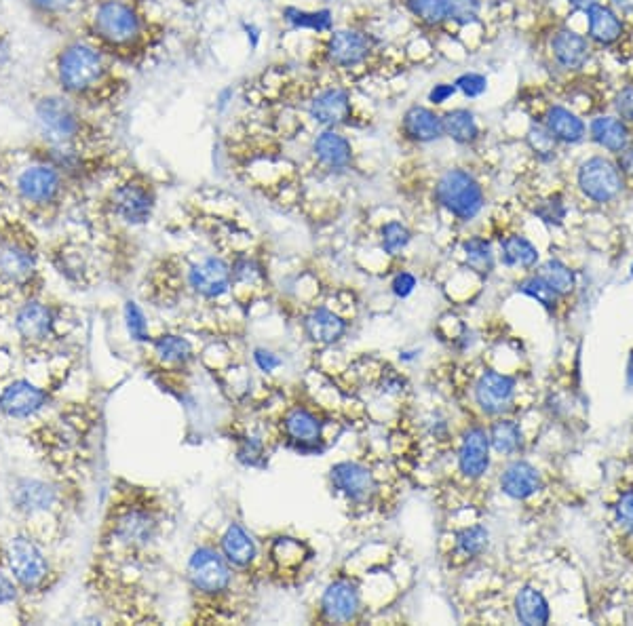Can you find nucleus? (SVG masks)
I'll use <instances>...</instances> for the list:
<instances>
[{
  "label": "nucleus",
  "mask_w": 633,
  "mask_h": 626,
  "mask_svg": "<svg viewBox=\"0 0 633 626\" xmlns=\"http://www.w3.org/2000/svg\"><path fill=\"white\" fill-rule=\"evenodd\" d=\"M617 167L623 175L633 180V146H627L623 152H619V161Z\"/></svg>",
  "instance_id": "obj_57"
},
{
  "label": "nucleus",
  "mask_w": 633,
  "mask_h": 626,
  "mask_svg": "<svg viewBox=\"0 0 633 626\" xmlns=\"http://www.w3.org/2000/svg\"><path fill=\"white\" fill-rule=\"evenodd\" d=\"M520 291L524 293V296H528V298L539 302V304H541L543 308H547V310H555V306H558L560 293L555 291L541 275L526 279V281L520 285Z\"/></svg>",
  "instance_id": "obj_45"
},
{
  "label": "nucleus",
  "mask_w": 633,
  "mask_h": 626,
  "mask_svg": "<svg viewBox=\"0 0 633 626\" xmlns=\"http://www.w3.org/2000/svg\"><path fill=\"white\" fill-rule=\"evenodd\" d=\"M410 241H412V232L408 230L404 222L391 220L387 224H382L380 245L382 249H385V253H389V256H399V253L408 247Z\"/></svg>",
  "instance_id": "obj_43"
},
{
  "label": "nucleus",
  "mask_w": 633,
  "mask_h": 626,
  "mask_svg": "<svg viewBox=\"0 0 633 626\" xmlns=\"http://www.w3.org/2000/svg\"><path fill=\"white\" fill-rule=\"evenodd\" d=\"M456 95V87L454 83H437L429 89L427 93V102L431 106H444L446 102H450L452 97Z\"/></svg>",
  "instance_id": "obj_54"
},
{
  "label": "nucleus",
  "mask_w": 633,
  "mask_h": 626,
  "mask_svg": "<svg viewBox=\"0 0 633 626\" xmlns=\"http://www.w3.org/2000/svg\"><path fill=\"white\" fill-rule=\"evenodd\" d=\"M184 285L199 300L218 302L233 289V270L224 258L209 256L186 268Z\"/></svg>",
  "instance_id": "obj_15"
},
{
  "label": "nucleus",
  "mask_w": 633,
  "mask_h": 626,
  "mask_svg": "<svg viewBox=\"0 0 633 626\" xmlns=\"http://www.w3.org/2000/svg\"><path fill=\"white\" fill-rule=\"evenodd\" d=\"M306 114L321 129H340L355 123L351 91L344 85H321L306 95Z\"/></svg>",
  "instance_id": "obj_14"
},
{
  "label": "nucleus",
  "mask_w": 633,
  "mask_h": 626,
  "mask_svg": "<svg viewBox=\"0 0 633 626\" xmlns=\"http://www.w3.org/2000/svg\"><path fill=\"white\" fill-rule=\"evenodd\" d=\"M444 5L448 22H454L458 26H469L479 19L482 0H444Z\"/></svg>",
  "instance_id": "obj_46"
},
{
  "label": "nucleus",
  "mask_w": 633,
  "mask_h": 626,
  "mask_svg": "<svg viewBox=\"0 0 633 626\" xmlns=\"http://www.w3.org/2000/svg\"><path fill=\"white\" fill-rule=\"evenodd\" d=\"M89 41L112 60H138L152 45L148 17L136 0H100L89 17Z\"/></svg>",
  "instance_id": "obj_4"
},
{
  "label": "nucleus",
  "mask_w": 633,
  "mask_h": 626,
  "mask_svg": "<svg viewBox=\"0 0 633 626\" xmlns=\"http://www.w3.org/2000/svg\"><path fill=\"white\" fill-rule=\"evenodd\" d=\"M66 182V175L60 169L51 163L38 161L17 175L15 190L24 205H30L32 209H47L62 203Z\"/></svg>",
  "instance_id": "obj_13"
},
{
  "label": "nucleus",
  "mask_w": 633,
  "mask_h": 626,
  "mask_svg": "<svg viewBox=\"0 0 633 626\" xmlns=\"http://www.w3.org/2000/svg\"><path fill=\"white\" fill-rule=\"evenodd\" d=\"M612 7L619 9L621 13H633V0H610Z\"/></svg>",
  "instance_id": "obj_59"
},
{
  "label": "nucleus",
  "mask_w": 633,
  "mask_h": 626,
  "mask_svg": "<svg viewBox=\"0 0 633 626\" xmlns=\"http://www.w3.org/2000/svg\"><path fill=\"white\" fill-rule=\"evenodd\" d=\"M615 110L621 121L633 125V87H625L615 97Z\"/></svg>",
  "instance_id": "obj_53"
},
{
  "label": "nucleus",
  "mask_w": 633,
  "mask_h": 626,
  "mask_svg": "<svg viewBox=\"0 0 633 626\" xmlns=\"http://www.w3.org/2000/svg\"><path fill=\"white\" fill-rule=\"evenodd\" d=\"M463 251L465 258L471 270H475L477 275L488 277L492 268H494V256H492V247L486 239L482 237H471L463 243Z\"/></svg>",
  "instance_id": "obj_41"
},
{
  "label": "nucleus",
  "mask_w": 633,
  "mask_h": 626,
  "mask_svg": "<svg viewBox=\"0 0 633 626\" xmlns=\"http://www.w3.org/2000/svg\"><path fill=\"white\" fill-rule=\"evenodd\" d=\"M526 142L541 161H551L555 159V154H558V140L545 129V125L532 123L526 133Z\"/></svg>",
  "instance_id": "obj_44"
},
{
  "label": "nucleus",
  "mask_w": 633,
  "mask_h": 626,
  "mask_svg": "<svg viewBox=\"0 0 633 626\" xmlns=\"http://www.w3.org/2000/svg\"><path fill=\"white\" fill-rule=\"evenodd\" d=\"M501 260L509 268H534L539 262V249L522 234H511L501 243Z\"/></svg>",
  "instance_id": "obj_38"
},
{
  "label": "nucleus",
  "mask_w": 633,
  "mask_h": 626,
  "mask_svg": "<svg viewBox=\"0 0 633 626\" xmlns=\"http://www.w3.org/2000/svg\"><path fill=\"white\" fill-rule=\"evenodd\" d=\"M218 549L228 561V565L249 584L258 580L260 555L254 538L249 536L239 523H228L224 534L218 540Z\"/></svg>",
  "instance_id": "obj_18"
},
{
  "label": "nucleus",
  "mask_w": 633,
  "mask_h": 626,
  "mask_svg": "<svg viewBox=\"0 0 633 626\" xmlns=\"http://www.w3.org/2000/svg\"><path fill=\"white\" fill-rule=\"evenodd\" d=\"M515 616L522 624L543 626L551 618L549 601L539 589H534V586H522L520 593L515 597Z\"/></svg>",
  "instance_id": "obj_34"
},
{
  "label": "nucleus",
  "mask_w": 633,
  "mask_h": 626,
  "mask_svg": "<svg viewBox=\"0 0 633 626\" xmlns=\"http://www.w3.org/2000/svg\"><path fill=\"white\" fill-rule=\"evenodd\" d=\"M19 601H22V591H19L17 582L9 574L3 553H0V605H15Z\"/></svg>",
  "instance_id": "obj_51"
},
{
  "label": "nucleus",
  "mask_w": 633,
  "mask_h": 626,
  "mask_svg": "<svg viewBox=\"0 0 633 626\" xmlns=\"http://www.w3.org/2000/svg\"><path fill=\"white\" fill-rule=\"evenodd\" d=\"M577 184L581 192L593 203H610L623 192V173L617 163L604 156H591L577 171Z\"/></svg>",
  "instance_id": "obj_16"
},
{
  "label": "nucleus",
  "mask_w": 633,
  "mask_h": 626,
  "mask_svg": "<svg viewBox=\"0 0 633 626\" xmlns=\"http://www.w3.org/2000/svg\"><path fill=\"white\" fill-rule=\"evenodd\" d=\"M444 123V135L460 146H471L479 140L482 129H479L477 116L469 108H454L446 114H441Z\"/></svg>",
  "instance_id": "obj_33"
},
{
  "label": "nucleus",
  "mask_w": 633,
  "mask_h": 626,
  "mask_svg": "<svg viewBox=\"0 0 633 626\" xmlns=\"http://www.w3.org/2000/svg\"><path fill=\"white\" fill-rule=\"evenodd\" d=\"M631 277H633V264H631Z\"/></svg>",
  "instance_id": "obj_60"
},
{
  "label": "nucleus",
  "mask_w": 633,
  "mask_h": 626,
  "mask_svg": "<svg viewBox=\"0 0 633 626\" xmlns=\"http://www.w3.org/2000/svg\"><path fill=\"white\" fill-rule=\"evenodd\" d=\"M625 32V26L615 9L606 5H596L587 11V38L600 47H610Z\"/></svg>",
  "instance_id": "obj_31"
},
{
  "label": "nucleus",
  "mask_w": 633,
  "mask_h": 626,
  "mask_svg": "<svg viewBox=\"0 0 633 626\" xmlns=\"http://www.w3.org/2000/svg\"><path fill=\"white\" fill-rule=\"evenodd\" d=\"M543 125L545 129L553 135L558 144H581L587 138V125L581 119L577 112H572L566 106L553 104L547 108L545 116H543Z\"/></svg>",
  "instance_id": "obj_28"
},
{
  "label": "nucleus",
  "mask_w": 633,
  "mask_h": 626,
  "mask_svg": "<svg viewBox=\"0 0 633 626\" xmlns=\"http://www.w3.org/2000/svg\"><path fill=\"white\" fill-rule=\"evenodd\" d=\"M539 275L560 293V296H566V293H570L574 289V285H577V277H574V272L560 260H547L543 266H541V272Z\"/></svg>",
  "instance_id": "obj_42"
},
{
  "label": "nucleus",
  "mask_w": 633,
  "mask_h": 626,
  "mask_svg": "<svg viewBox=\"0 0 633 626\" xmlns=\"http://www.w3.org/2000/svg\"><path fill=\"white\" fill-rule=\"evenodd\" d=\"M85 0H28V5L47 17H64L79 9Z\"/></svg>",
  "instance_id": "obj_50"
},
{
  "label": "nucleus",
  "mask_w": 633,
  "mask_h": 626,
  "mask_svg": "<svg viewBox=\"0 0 633 626\" xmlns=\"http://www.w3.org/2000/svg\"><path fill=\"white\" fill-rule=\"evenodd\" d=\"M106 207L110 215H114L119 222L127 226H142L146 224L157 207V192L142 175L114 186L106 199Z\"/></svg>",
  "instance_id": "obj_12"
},
{
  "label": "nucleus",
  "mask_w": 633,
  "mask_h": 626,
  "mask_svg": "<svg viewBox=\"0 0 633 626\" xmlns=\"http://www.w3.org/2000/svg\"><path fill=\"white\" fill-rule=\"evenodd\" d=\"M454 87L467 100H477V97H482L488 91V76L479 72H463L454 81Z\"/></svg>",
  "instance_id": "obj_49"
},
{
  "label": "nucleus",
  "mask_w": 633,
  "mask_h": 626,
  "mask_svg": "<svg viewBox=\"0 0 633 626\" xmlns=\"http://www.w3.org/2000/svg\"><path fill=\"white\" fill-rule=\"evenodd\" d=\"M490 544V532L486 530L484 525H471L460 530L456 534V546L454 551L458 557L465 559H475L479 555H484Z\"/></svg>",
  "instance_id": "obj_40"
},
{
  "label": "nucleus",
  "mask_w": 633,
  "mask_h": 626,
  "mask_svg": "<svg viewBox=\"0 0 633 626\" xmlns=\"http://www.w3.org/2000/svg\"><path fill=\"white\" fill-rule=\"evenodd\" d=\"M330 485L355 517H387L395 508L397 487L391 483L389 473H385L382 460H342L332 466Z\"/></svg>",
  "instance_id": "obj_5"
},
{
  "label": "nucleus",
  "mask_w": 633,
  "mask_h": 626,
  "mask_svg": "<svg viewBox=\"0 0 633 626\" xmlns=\"http://www.w3.org/2000/svg\"><path fill=\"white\" fill-rule=\"evenodd\" d=\"M0 553L22 597H43L53 586V567L43 549V540L19 532L0 544Z\"/></svg>",
  "instance_id": "obj_7"
},
{
  "label": "nucleus",
  "mask_w": 633,
  "mask_h": 626,
  "mask_svg": "<svg viewBox=\"0 0 633 626\" xmlns=\"http://www.w3.org/2000/svg\"><path fill=\"white\" fill-rule=\"evenodd\" d=\"M363 612L361 586L351 576H338L328 584L319 601V620L347 624L359 620Z\"/></svg>",
  "instance_id": "obj_17"
},
{
  "label": "nucleus",
  "mask_w": 633,
  "mask_h": 626,
  "mask_svg": "<svg viewBox=\"0 0 633 626\" xmlns=\"http://www.w3.org/2000/svg\"><path fill=\"white\" fill-rule=\"evenodd\" d=\"M254 361L260 367V371H264V374H271V371L281 367V359L277 355H273L271 350H264V348L254 350Z\"/></svg>",
  "instance_id": "obj_56"
},
{
  "label": "nucleus",
  "mask_w": 633,
  "mask_h": 626,
  "mask_svg": "<svg viewBox=\"0 0 633 626\" xmlns=\"http://www.w3.org/2000/svg\"><path fill=\"white\" fill-rule=\"evenodd\" d=\"M380 49L378 38L361 28H338L328 32L321 47V62L334 72L351 74L366 68L376 51Z\"/></svg>",
  "instance_id": "obj_9"
},
{
  "label": "nucleus",
  "mask_w": 633,
  "mask_h": 626,
  "mask_svg": "<svg viewBox=\"0 0 633 626\" xmlns=\"http://www.w3.org/2000/svg\"><path fill=\"white\" fill-rule=\"evenodd\" d=\"M193 359H195V350L182 336L165 334L152 342V361H155L159 369L182 371V369H188Z\"/></svg>",
  "instance_id": "obj_30"
},
{
  "label": "nucleus",
  "mask_w": 633,
  "mask_h": 626,
  "mask_svg": "<svg viewBox=\"0 0 633 626\" xmlns=\"http://www.w3.org/2000/svg\"><path fill=\"white\" fill-rule=\"evenodd\" d=\"M551 55L555 64L566 72H579L587 66L591 57V41L587 36L570 28H560L551 36Z\"/></svg>",
  "instance_id": "obj_25"
},
{
  "label": "nucleus",
  "mask_w": 633,
  "mask_h": 626,
  "mask_svg": "<svg viewBox=\"0 0 633 626\" xmlns=\"http://www.w3.org/2000/svg\"><path fill=\"white\" fill-rule=\"evenodd\" d=\"M589 138L593 144H598L606 152L619 154L623 152L631 142V131L625 121L619 116L602 114L598 119H593L589 125Z\"/></svg>",
  "instance_id": "obj_32"
},
{
  "label": "nucleus",
  "mask_w": 633,
  "mask_h": 626,
  "mask_svg": "<svg viewBox=\"0 0 633 626\" xmlns=\"http://www.w3.org/2000/svg\"><path fill=\"white\" fill-rule=\"evenodd\" d=\"M167 504L148 487L121 483L106 511L100 553L114 563H138L150 555L165 532Z\"/></svg>",
  "instance_id": "obj_1"
},
{
  "label": "nucleus",
  "mask_w": 633,
  "mask_h": 626,
  "mask_svg": "<svg viewBox=\"0 0 633 626\" xmlns=\"http://www.w3.org/2000/svg\"><path fill=\"white\" fill-rule=\"evenodd\" d=\"M568 3L574 7V9H579V11H589L591 7H596V5H602V0H568Z\"/></svg>",
  "instance_id": "obj_58"
},
{
  "label": "nucleus",
  "mask_w": 633,
  "mask_h": 626,
  "mask_svg": "<svg viewBox=\"0 0 633 626\" xmlns=\"http://www.w3.org/2000/svg\"><path fill=\"white\" fill-rule=\"evenodd\" d=\"M311 549L298 538H275L268 544L266 555H264V567L266 574L279 584H292L294 576L304 570L306 561L311 559Z\"/></svg>",
  "instance_id": "obj_19"
},
{
  "label": "nucleus",
  "mask_w": 633,
  "mask_h": 626,
  "mask_svg": "<svg viewBox=\"0 0 633 626\" xmlns=\"http://www.w3.org/2000/svg\"><path fill=\"white\" fill-rule=\"evenodd\" d=\"M11 500L17 513L24 517L49 515L60 502V492L57 487L43 481V479H22L11 492Z\"/></svg>",
  "instance_id": "obj_22"
},
{
  "label": "nucleus",
  "mask_w": 633,
  "mask_h": 626,
  "mask_svg": "<svg viewBox=\"0 0 633 626\" xmlns=\"http://www.w3.org/2000/svg\"><path fill=\"white\" fill-rule=\"evenodd\" d=\"M53 266L57 268L60 275H64L72 283H83L89 285V277L93 275V270L89 266V260L85 256V251L74 245H66L62 249L55 251Z\"/></svg>",
  "instance_id": "obj_35"
},
{
  "label": "nucleus",
  "mask_w": 633,
  "mask_h": 626,
  "mask_svg": "<svg viewBox=\"0 0 633 626\" xmlns=\"http://www.w3.org/2000/svg\"><path fill=\"white\" fill-rule=\"evenodd\" d=\"M615 513H617V521L621 523L623 530L633 534V489L631 492H625L619 498V502L615 506Z\"/></svg>",
  "instance_id": "obj_52"
},
{
  "label": "nucleus",
  "mask_w": 633,
  "mask_h": 626,
  "mask_svg": "<svg viewBox=\"0 0 633 626\" xmlns=\"http://www.w3.org/2000/svg\"><path fill=\"white\" fill-rule=\"evenodd\" d=\"M57 312L51 304H45L38 298L24 300L15 310L13 329L22 344L24 352L36 355V352H45L57 338Z\"/></svg>",
  "instance_id": "obj_11"
},
{
  "label": "nucleus",
  "mask_w": 633,
  "mask_h": 626,
  "mask_svg": "<svg viewBox=\"0 0 633 626\" xmlns=\"http://www.w3.org/2000/svg\"><path fill=\"white\" fill-rule=\"evenodd\" d=\"M517 393L515 378L501 371L486 369L475 382V401L488 416H503L513 407Z\"/></svg>",
  "instance_id": "obj_21"
},
{
  "label": "nucleus",
  "mask_w": 633,
  "mask_h": 626,
  "mask_svg": "<svg viewBox=\"0 0 633 626\" xmlns=\"http://www.w3.org/2000/svg\"><path fill=\"white\" fill-rule=\"evenodd\" d=\"M283 19L294 30H309L315 34H328L334 30V13L330 9L306 11V9L287 7L283 9Z\"/></svg>",
  "instance_id": "obj_36"
},
{
  "label": "nucleus",
  "mask_w": 633,
  "mask_h": 626,
  "mask_svg": "<svg viewBox=\"0 0 633 626\" xmlns=\"http://www.w3.org/2000/svg\"><path fill=\"white\" fill-rule=\"evenodd\" d=\"M125 321H127V329L129 336L136 342H150V329H148V321L144 317L142 308L136 302H127L125 304Z\"/></svg>",
  "instance_id": "obj_48"
},
{
  "label": "nucleus",
  "mask_w": 633,
  "mask_h": 626,
  "mask_svg": "<svg viewBox=\"0 0 633 626\" xmlns=\"http://www.w3.org/2000/svg\"><path fill=\"white\" fill-rule=\"evenodd\" d=\"M490 466V437L484 428L473 426L463 435L458 449V471L465 479L484 477Z\"/></svg>",
  "instance_id": "obj_24"
},
{
  "label": "nucleus",
  "mask_w": 633,
  "mask_h": 626,
  "mask_svg": "<svg viewBox=\"0 0 633 626\" xmlns=\"http://www.w3.org/2000/svg\"><path fill=\"white\" fill-rule=\"evenodd\" d=\"M406 11L425 28H439L448 22L444 0H401Z\"/></svg>",
  "instance_id": "obj_39"
},
{
  "label": "nucleus",
  "mask_w": 633,
  "mask_h": 626,
  "mask_svg": "<svg viewBox=\"0 0 633 626\" xmlns=\"http://www.w3.org/2000/svg\"><path fill=\"white\" fill-rule=\"evenodd\" d=\"M566 213H568V209H566L564 199L560 197V194H553V197L539 201V205L534 207L536 218L545 224H553V226H560L566 218Z\"/></svg>",
  "instance_id": "obj_47"
},
{
  "label": "nucleus",
  "mask_w": 633,
  "mask_h": 626,
  "mask_svg": "<svg viewBox=\"0 0 633 626\" xmlns=\"http://www.w3.org/2000/svg\"><path fill=\"white\" fill-rule=\"evenodd\" d=\"M391 287L397 298H408L416 287V277L410 275V272H399V275L393 279Z\"/></svg>",
  "instance_id": "obj_55"
},
{
  "label": "nucleus",
  "mask_w": 633,
  "mask_h": 626,
  "mask_svg": "<svg viewBox=\"0 0 633 626\" xmlns=\"http://www.w3.org/2000/svg\"><path fill=\"white\" fill-rule=\"evenodd\" d=\"M541 485H543L541 473L536 471V466H532L526 460L511 462L501 477L503 494L513 500H528L530 496L539 492Z\"/></svg>",
  "instance_id": "obj_29"
},
{
  "label": "nucleus",
  "mask_w": 633,
  "mask_h": 626,
  "mask_svg": "<svg viewBox=\"0 0 633 626\" xmlns=\"http://www.w3.org/2000/svg\"><path fill=\"white\" fill-rule=\"evenodd\" d=\"M235 578L241 576L228 565V561L218 549V544L197 546L186 565L188 589L190 597H193V610L197 612L195 620H243L239 610L233 608V601L237 599Z\"/></svg>",
  "instance_id": "obj_3"
},
{
  "label": "nucleus",
  "mask_w": 633,
  "mask_h": 626,
  "mask_svg": "<svg viewBox=\"0 0 633 626\" xmlns=\"http://www.w3.org/2000/svg\"><path fill=\"white\" fill-rule=\"evenodd\" d=\"M302 327H304V334L309 336L311 342L319 346H332L338 340H342L344 334H347L349 321L344 319L340 312L328 306H317L304 317Z\"/></svg>",
  "instance_id": "obj_27"
},
{
  "label": "nucleus",
  "mask_w": 633,
  "mask_h": 626,
  "mask_svg": "<svg viewBox=\"0 0 633 626\" xmlns=\"http://www.w3.org/2000/svg\"><path fill=\"white\" fill-rule=\"evenodd\" d=\"M490 447H494L496 454H505V456H513L522 449L524 439H522V428L515 420L509 418H498L492 426H490Z\"/></svg>",
  "instance_id": "obj_37"
},
{
  "label": "nucleus",
  "mask_w": 633,
  "mask_h": 626,
  "mask_svg": "<svg viewBox=\"0 0 633 626\" xmlns=\"http://www.w3.org/2000/svg\"><path fill=\"white\" fill-rule=\"evenodd\" d=\"M311 152L315 161L332 173H342L353 165V144L340 129H323L317 133Z\"/></svg>",
  "instance_id": "obj_23"
},
{
  "label": "nucleus",
  "mask_w": 633,
  "mask_h": 626,
  "mask_svg": "<svg viewBox=\"0 0 633 626\" xmlns=\"http://www.w3.org/2000/svg\"><path fill=\"white\" fill-rule=\"evenodd\" d=\"M34 112L47 144L85 146L98 140V133H95L93 123L83 114L81 104L72 102L64 93L43 95L36 102Z\"/></svg>",
  "instance_id": "obj_8"
},
{
  "label": "nucleus",
  "mask_w": 633,
  "mask_h": 626,
  "mask_svg": "<svg viewBox=\"0 0 633 626\" xmlns=\"http://www.w3.org/2000/svg\"><path fill=\"white\" fill-rule=\"evenodd\" d=\"M328 424H332V418L323 405L311 397L292 399L281 409L275 422V437L296 454L315 456L323 454L330 445L325 439Z\"/></svg>",
  "instance_id": "obj_6"
},
{
  "label": "nucleus",
  "mask_w": 633,
  "mask_h": 626,
  "mask_svg": "<svg viewBox=\"0 0 633 626\" xmlns=\"http://www.w3.org/2000/svg\"><path fill=\"white\" fill-rule=\"evenodd\" d=\"M404 140L412 144H433L439 142L444 135V123H441V114H437L433 108L427 106H410L404 116H401L399 125Z\"/></svg>",
  "instance_id": "obj_26"
},
{
  "label": "nucleus",
  "mask_w": 633,
  "mask_h": 626,
  "mask_svg": "<svg viewBox=\"0 0 633 626\" xmlns=\"http://www.w3.org/2000/svg\"><path fill=\"white\" fill-rule=\"evenodd\" d=\"M433 197L439 207H444L450 215L460 222L475 220L479 211L484 209L486 194L482 184L467 169H448L437 178Z\"/></svg>",
  "instance_id": "obj_10"
},
{
  "label": "nucleus",
  "mask_w": 633,
  "mask_h": 626,
  "mask_svg": "<svg viewBox=\"0 0 633 626\" xmlns=\"http://www.w3.org/2000/svg\"><path fill=\"white\" fill-rule=\"evenodd\" d=\"M51 401V393L26 378L9 382L0 390V412L13 420H28L36 416Z\"/></svg>",
  "instance_id": "obj_20"
},
{
  "label": "nucleus",
  "mask_w": 633,
  "mask_h": 626,
  "mask_svg": "<svg viewBox=\"0 0 633 626\" xmlns=\"http://www.w3.org/2000/svg\"><path fill=\"white\" fill-rule=\"evenodd\" d=\"M55 78L60 91L81 106L108 104L123 85L112 57L91 41H72L60 49Z\"/></svg>",
  "instance_id": "obj_2"
}]
</instances>
